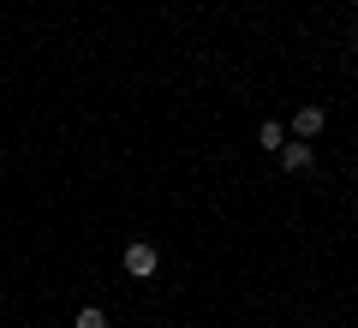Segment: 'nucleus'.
Wrapping results in <instances>:
<instances>
[{
  "label": "nucleus",
  "instance_id": "f257e3e1",
  "mask_svg": "<svg viewBox=\"0 0 358 328\" xmlns=\"http://www.w3.org/2000/svg\"><path fill=\"white\" fill-rule=\"evenodd\" d=\"M155 269H162V251H155L150 239H131V245H126V275H138V280H150Z\"/></svg>",
  "mask_w": 358,
  "mask_h": 328
},
{
  "label": "nucleus",
  "instance_id": "f03ea898",
  "mask_svg": "<svg viewBox=\"0 0 358 328\" xmlns=\"http://www.w3.org/2000/svg\"><path fill=\"white\" fill-rule=\"evenodd\" d=\"M322 126H329V114H322V108H317V101H305V108H299V114H293V126H287V138H322Z\"/></svg>",
  "mask_w": 358,
  "mask_h": 328
},
{
  "label": "nucleus",
  "instance_id": "7ed1b4c3",
  "mask_svg": "<svg viewBox=\"0 0 358 328\" xmlns=\"http://www.w3.org/2000/svg\"><path fill=\"white\" fill-rule=\"evenodd\" d=\"M275 155H281V167H287V173H310V167H317V150H310L305 138H287Z\"/></svg>",
  "mask_w": 358,
  "mask_h": 328
},
{
  "label": "nucleus",
  "instance_id": "20e7f679",
  "mask_svg": "<svg viewBox=\"0 0 358 328\" xmlns=\"http://www.w3.org/2000/svg\"><path fill=\"white\" fill-rule=\"evenodd\" d=\"M257 143H263V150H281V143H287V126H281V120H263V126H257Z\"/></svg>",
  "mask_w": 358,
  "mask_h": 328
},
{
  "label": "nucleus",
  "instance_id": "39448f33",
  "mask_svg": "<svg viewBox=\"0 0 358 328\" xmlns=\"http://www.w3.org/2000/svg\"><path fill=\"white\" fill-rule=\"evenodd\" d=\"M72 328H108V316L96 311V304H84V311H78V322H72Z\"/></svg>",
  "mask_w": 358,
  "mask_h": 328
},
{
  "label": "nucleus",
  "instance_id": "423d86ee",
  "mask_svg": "<svg viewBox=\"0 0 358 328\" xmlns=\"http://www.w3.org/2000/svg\"><path fill=\"white\" fill-rule=\"evenodd\" d=\"M352 54H358V30H352Z\"/></svg>",
  "mask_w": 358,
  "mask_h": 328
},
{
  "label": "nucleus",
  "instance_id": "0eeeda50",
  "mask_svg": "<svg viewBox=\"0 0 358 328\" xmlns=\"http://www.w3.org/2000/svg\"><path fill=\"white\" fill-rule=\"evenodd\" d=\"M0 311H6V299H0Z\"/></svg>",
  "mask_w": 358,
  "mask_h": 328
}]
</instances>
